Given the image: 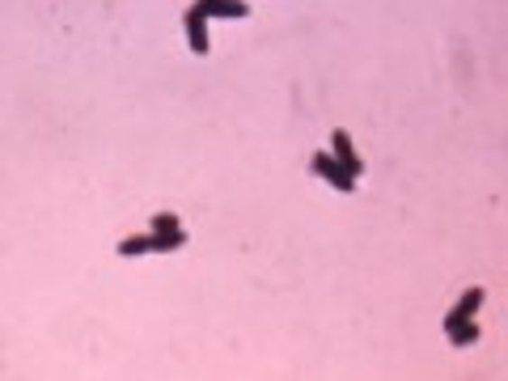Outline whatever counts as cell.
<instances>
[{
  "instance_id": "obj_1",
  "label": "cell",
  "mask_w": 508,
  "mask_h": 381,
  "mask_svg": "<svg viewBox=\"0 0 508 381\" xmlns=\"http://www.w3.org/2000/svg\"><path fill=\"white\" fill-rule=\"evenodd\" d=\"M182 246H187V233H182L179 216L157 212V216H152V233L119 241V254H124V259H132V254H170V250H182Z\"/></svg>"
},
{
  "instance_id": "obj_2",
  "label": "cell",
  "mask_w": 508,
  "mask_h": 381,
  "mask_svg": "<svg viewBox=\"0 0 508 381\" xmlns=\"http://www.w3.org/2000/svg\"><path fill=\"white\" fill-rule=\"evenodd\" d=\"M309 169H314V174L322 178V183L335 186V191H344V195H352V191H356V178H352V174H347V169L339 166V161H335L330 153H314Z\"/></svg>"
},
{
  "instance_id": "obj_3",
  "label": "cell",
  "mask_w": 508,
  "mask_h": 381,
  "mask_svg": "<svg viewBox=\"0 0 508 381\" xmlns=\"http://www.w3.org/2000/svg\"><path fill=\"white\" fill-rule=\"evenodd\" d=\"M187 42H191V51L195 56H208V14H204V5H191L187 9Z\"/></svg>"
},
{
  "instance_id": "obj_4",
  "label": "cell",
  "mask_w": 508,
  "mask_h": 381,
  "mask_svg": "<svg viewBox=\"0 0 508 381\" xmlns=\"http://www.w3.org/2000/svg\"><path fill=\"white\" fill-rule=\"evenodd\" d=\"M330 157H335V161H339L352 178H360V174H365V161H360V153L352 149V136H347V132H335V149H330Z\"/></svg>"
},
{
  "instance_id": "obj_5",
  "label": "cell",
  "mask_w": 508,
  "mask_h": 381,
  "mask_svg": "<svg viewBox=\"0 0 508 381\" xmlns=\"http://www.w3.org/2000/svg\"><path fill=\"white\" fill-rule=\"evenodd\" d=\"M483 288H466V293H462V301H457V310L454 313H445V326H454V322H466V318H475V310H479L483 305Z\"/></svg>"
},
{
  "instance_id": "obj_6",
  "label": "cell",
  "mask_w": 508,
  "mask_h": 381,
  "mask_svg": "<svg viewBox=\"0 0 508 381\" xmlns=\"http://www.w3.org/2000/svg\"><path fill=\"white\" fill-rule=\"evenodd\" d=\"M199 5H204L208 17H246L250 14L246 0H199Z\"/></svg>"
},
{
  "instance_id": "obj_7",
  "label": "cell",
  "mask_w": 508,
  "mask_h": 381,
  "mask_svg": "<svg viewBox=\"0 0 508 381\" xmlns=\"http://www.w3.org/2000/svg\"><path fill=\"white\" fill-rule=\"evenodd\" d=\"M445 331L454 335L457 348H466V343H475V339H479V326H475V322H454V326H445Z\"/></svg>"
}]
</instances>
